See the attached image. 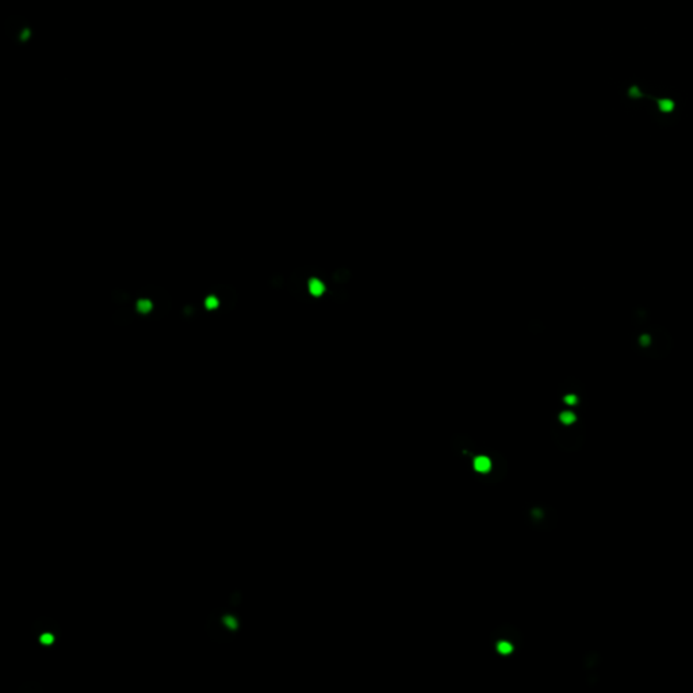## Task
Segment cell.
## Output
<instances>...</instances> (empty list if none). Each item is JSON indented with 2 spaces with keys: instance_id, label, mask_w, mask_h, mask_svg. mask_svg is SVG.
<instances>
[{
  "instance_id": "9c48e42d",
  "label": "cell",
  "mask_w": 693,
  "mask_h": 693,
  "mask_svg": "<svg viewBox=\"0 0 693 693\" xmlns=\"http://www.w3.org/2000/svg\"><path fill=\"white\" fill-rule=\"evenodd\" d=\"M32 631L40 634V640L42 643L44 642H54L57 644L58 640L62 638V630H61L60 624L54 619H51L48 616L38 618L34 622Z\"/></svg>"
},
{
  "instance_id": "277c9868",
  "label": "cell",
  "mask_w": 693,
  "mask_h": 693,
  "mask_svg": "<svg viewBox=\"0 0 693 693\" xmlns=\"http://www.w3.org/2000/svg\"><path fill=\"white\" fill-rule=\"evenodd\" d=\"M523 519L528 528L537 533H551L558 524V515L554 507L544 501H531L524 507Z\"/></svg>"
},
{
  "instance_id": "3957f363",
  "label": "cell",
  "mask_w": 693,
  "mask_h": 693,
  "mask_svg": "<svg viewBox=\"0 0 693 693\" xmlns=\"http://www.w3.org/2000/svg\"><path fill=\"white\" fill-rule=\"evenodd\" d=\"M633 347L646 358L664 359L673 348V339L670 333L658 325L640 328L633 339Z\"/></svg>"
},
{
  "instance_id": "5b68a950",
  "label": "cell",
  "mask_w": 693,
  "mask_h": 693,
  "mask_svg": "<svg viewBox=\"0 0 693 693\" xmlns=\"http://www.w3.org/2000/svg\"><path fill=\"white\" fill-rule=\"evenodd\" d=\"M136 312L144 315L145 317L151 315L154 320H159L169 312V297L164 290L156 289V286H152V301H151L148 294L140 290Z\"/></svg>"
},
{
  "instance_id": "6da1fadb",
  "label": "cell",
  "mask_w": 693,
  "mask_h": 693,
  "mask_svg": "<svg viewBox=\"0 0 693 693\" xmlns=\"http://www.w3.org/2000/svg\"><path fill=\"white\" fill-rule=\"evenodd\" d=\"M244 600V593L241 589H234L225 605L215 608L205 623V631L208 637L218 644L230 643L241 633L244 620L237 612V607L241 605Z\"/></svg>"
},
{
  "instance_id": "8992f818",
  "label": "cell",
  "mask_w": 693,
  "mask_h": 693,
  "mask_svg": "<svg viewBox=\"0 0 693 693\" xmlns=\"http://www.w3.org/2000/svg\"><path fill=\"white\" fill-rule=\"evenodd\" d=\"M4 32L8 40L18 48H25L36 37L32 22L22 15H10L4 22Z\"/></svg>"
},
{
  "instance_id": "7a4b0ae2",
  "label": "cell",
  "mask_w": 693,
  "mask_h": 693,
  "mask_svg": "<svg viewBox=\"0 0 693 693\" xmlns=\"http://www.w3.org/2000/svg\"><path fill=\"white\" fill-rule=\"evenodd\" d=\"M551 437L555 446L563 452L581 450L585 440V428L577 412L572 413L566 408L557 412L551 422Z\"/></svg>"
},
{
  "instance_id": "30bf717a",
  "label": "cell",
  "mask_w": 693,
  "mask_h": 693,
  "mask_svg": "<svg viewBox=\"0 0 693 693\" xmlns=\"http://www.w3.org/2000/svg\"><path fill=\"white\" fill-rule=\"evenodd\" d=\"M198 316H199V306L198 305L186 304V305L182 306V311H180V319H182V321L191 322V321L198 319Z\"/></svg>"
},
{
  "instance_id": "ba28073f",
  "label": "cell",
  "mask_w": 693,
  "mask_h": 693,
  "mask_svg": "<svg viewBox=\"0 0 693 693\" xmlns=\"http://www.w3.org/2000/svg\"><path fill=\"white\" fill-rule=\"evenodd\" d=\"M450 448L457 458L469 462L476 457L478 444L472 436L466 433H454L450 439Z\"/></svg>"
},
{
  "instance_id": "8fae6325",
  "label": "cell",
  "mask_w": 693,
  "mask_h": 693,
  "mask_svg": "<svg viewBox=\"0 0 693 693\" xmlns=\"http://www.w3.org/2000/svg\"><path fill=\"white\" fill-rule=\"evenodd\" d=\"M42 691L44 690L40 685V683H37V681H26V683H23L18 688L16 693H41Z\"/></svg>"
},
{
  "instance_id": "52a82bcc",
  "label": "cell",
  "mask_w": 693,
  "mask_h": 693,
  "mask_svg": "<svg viewBox=\"0 0 693 693\" xmlns=\"http://www.w3.org/2000/svg\"><path fill=\"white\" fill-rule=\"evenodd\" d=\"M518 643L524 646V635L519 630L518 626L511 623H502L491 631L489 637V647L493 650H498V653L504 654L508 651H515L512 643Z\"/></svg>"
}]
</instances>
